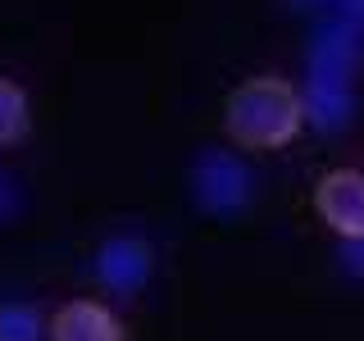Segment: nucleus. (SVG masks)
<instances>
[{
  "label": "nucleus",
  "instance_id": "1",
  "mask_svg": "<svg viewBox=\"0 0 364 341\" xmlns=\"http://www.w3.org/2000/svg\"><path fill=\"white\" fill-rule=\"evenodd\" d=\"M364 60V28L346 18H323L310 37V60H305V87L301 105L305 123L318 132H341L355 114V68Z\"/></svg>",
  "mask_w": 364,
  "mask_h": 341
},
{
  "label": "nucleus",
  "instance_id": "2",
  "mask_svg": "<svg viewBox=\"0 0 364 341\" xmlns=\"http://www.w3.org/2000/svg\"><path fill=\"white\" fill-rule=\"evenodd\" d=\"M223 128L237 146L278 151L305 128L301 87H291L287 77H246L223 100Z\"/></svg>",
  "mask_w": 364,
  "mask_h": 341
},
{
  "label": "nucleus",
  "instance_id": "3",
  "mask_svg": "<svg viewBox=\"0 0 364 341\" xmlns=\"http://www.w3.org/2000/svg\"><path fill=\"white\" fill-rule=\"evenodd\" d=\"M255 191V178L237 155L223 151H205L191 164V196L205 214H237Z\"/></svg>",
  "mask_w": 364,
  "mask_h": 341
},
{
  "label": "nucleus",
  "instance_id": "4",
  "mask_svg": "<svg viewBox=\"0 0 364 341\" xmlns=\"http://www.w3.org/2000/svg\"><path fill=\"white\" fill-rule=\"evenodd\" d=\"M155 273V255L141 237H109L96 250V278L114 296H136Z\"/></svg>",
  "mask_w": 364,
  "mask_h": 341
},
{
  "label": "nucleus",
  "instance_id": "5",
  "mask_svg": "<svg viewBox=\"0 0 364 341\" xmlns=\"http://www.w3.org/2000/svg\"><path fill=\"white\" fill-rule=\"evenodd\" d=\"M314 210L337 237H364V173L337 168L314 187Z\"/></svg>",
  "mask_w": 364,
  "mask_h": 341
},
{
  "label": "nucleus",
  "instance_id": "6",
  "mask_svg": "<svg viewBox=\"0 0 364 341\" xmlns=\"http://www.w3.org/2000/svg\"><path fill=\"white\" fill-rule=\"evenodd\" d=\"M50 341H128L123 323L96 301H68L50 318Z\"/></svg>",
  "mask_w": 364,
  "mask_h": 341
},
{
  "label": "nucleus",
  "instance_id": "7",
  "mask_svg": "<svg viewBox=\"0 0 364 341\" xmlns=\"http://www.w3.org/2000/svg\"><path fill=\"white\" fill-rule=\"evenodd\" d=\"M28 128V91L14 77H0V146L18 141Z\"/></svg>",
  "mask_w": 364,
  "mask_h": 341
},
{
  "label": "nucleus",
  "instance_id": "8",
  "mask_svg": "<svg viewBox=\"0 0 364 341\" xmlns=\"http://www.w3.org/2000/svg\"><path fill=\"white\" fill-rule=\"evenodd\" d=\"M0 341H41V318L32 305H0Z\"/></svg>",
  "mask_w": 364,
  "mask_h": 341
},
{
  "label": "nucleus",
  "instance_id": "9",
  "mask_svg": "<svg viewBox=\"0 0 364 341\" xmlns=\"http://www.w3.org/2000/svg\"><path fill=\"white\" fill-rule=\"evenodd\" d=\"M337 264L350 273V278H364V237H341L337 246Z\"/></svg>",
  "mask_w": 364,
  "mask_h": 341
},
{
  "label": "nucleus",
  "instance_id": "10",
  "mask_svg": "<svg viewBox=\"0 0 364 341\" xmlns=\"http://www.w3.org/2000/svg\"><path fill=\"white\" fill-rule=\"evenodd\" d=\"M333 18H346V23H355V28H364V0H333Z\"/></svg>",
  "mask_w": 364,
  "mask_h": 341
},
{
  "label": "nucleus",
  "instance_id": "11",
  "mask_svg": "<svg viewBox=\"0 0 364 341\" xmlns=\"http://www.w3.org/2000/svg\"><path fill=\"white\" fill-rule=\"evenodd\" d=\"M14 205H18V196H14V182L0 173V219H9V214H14Z\"/></svg>",
  "mask_w": 364,
  "mask_h": 341
},
{
  "label": "nucleus",
  "instance_id": "12",
  "mask_svg": "<svg viewBox=\"0 0 364 341\" xmlns=\"http://www.w3.org/2000/svg\"><path fill=\"white\" fill-rule=\"evenodd\" d=\"M296 9H323V5H333V0H291Z\"/></svg>",
  "mask_w": 364,
  "mask_h": 341
}]
</instances>
